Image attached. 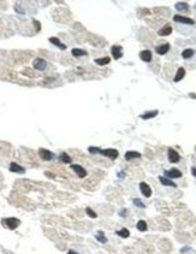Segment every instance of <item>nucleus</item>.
Wrapping results in <instances>:
<instances>
[{"label": "nucleus", "mask_w": 196, "mask_h": 254, "mask_svg": "<svg viewBox=\"0 0 196 254\" xmlns=\"http://www.w3.org/2000/svg\"><path fill=\"white\" fill-rule=\"evenodd\" d=\"M71 169L73 170V172H75L79 178H84L87 176V171L84 167H82L81 165H77V164H73L71 165Z\"/></svg>", "instance_id": "obj_6"}, {"label": "nucleus", "mask_w": 196, "mask_h": 254, "mask_svg": "<svg viewBox=\"0 0 196 254\" xmlns=\"http://www.w3.org/2000/svg\"><path fill=\"white\" fill-rule=\"evenodd\" d=\"M110 62H111V59L108 58V57H104V58H97V59H95V63H96L97 65H101V66H104V65H107Z\"/></svg>", "instance_id": "obj_20"}, {"label": "nucleus", "mask_w": 196, "mask_h": 254, "mask_svg": "<svg viewBox=\"0 0 196 254\" xmlns=\"http://www.w3.org/2000/svg\"><path fill=\"white\" fill-rule=\"evenodd\" d=\"M168 50H170V44H164V45H160L155 48V52L160 55H162V54H166L168 52Z\"/></svg>", "instance_id": "obj_12"}, {"label": "nucleus", "mask_w": 196, "mask_h": 254, "mask_svg": "<svg viewBox=\"0 0 196 254\" xmlns=\"http://www.w3.org/2000/svg\"><path fill=\"white\" fill-rule=\"evenodd\" d=\"M111 53H112L114 59H119V58H121V55H123V48L120 46H112Z\"/></svg>", "instance_id": "obj_9"}, {"label": "nucleus", "mask_w": 196, "mask_h": 254, "mask_svg": "<svg viewBox=\"0 0 196 254\" xmlns=\"http://www.w3.org/2000/svg\"><path fill=\"white\" fill-rule=\"evenodd\" d=\"M193 55H194V51L191 50V48H186V50H184L182 52V57L184 59H189V58H191Z\"/></svg>", "instance_id": "obj_22"}, {"label": "nucleus", "mask_w": 196, "mask_h": 254, "mask_svg": "<svg viewBox=\"0 0 196 254\" xmlns=\"http://www.w3.org/2000/svg\"><path fill=\"white\" fill-rule=\"evenodd\" d=\"M167 157H168L170 163H173V164H176V163H178L179 160H181V155H179L178 152L175 151L173 148H168V151H167Z\"/></svg>", "instance_id": "obj_5"}, {"label": "nucleus", "mask_w": 196, "mask_h": 254, "mask_svg": "<svg viewBox=\"0 0 196 254\" xmlns=\"http://www.w3.org/2000/svg\"><path fill=\"white\" fill-rule=\"evenodd\" d=\"M89 153H92V154H100V152H101V148H99V147H89Z\"/></svg>", "instance_id": "obj_29"}, {"label": "nucleus", "mask_w": 196, "mask_h": 254, "mask_svg": "<svg viewBox=\"0 0 196 254\" xmlns=\"http://www.w3.org/2000/svg\"><path fill=\"white\" fill-rule=\"evenodd\" d=\"M10 171L11 172H16V174H24L26 172V169L22 167L21 165H18L17 163H11L10 164Z\"/></svg>", "instance_id": "obj_11"}, {"label": "nucleus", "mask_w": 196, "mask_h": 254, "mask_svg": "<svg viewBox=\"0 0 196 254\" xmlns=\"http://www.w3.org/2000/svg\"><path fill=\"white\" fill-rule=\"evenodd\" d=\"M100 154L104 155V157H106V158L112 159V160L117 159V158H118V155H119L118 151H117V149H114V148H106V149H101Z\"/></svg>", "instance_id": "obj_2"}, {"label": "nucleus", "mask_w": 196, "mask_h": 254, "mask_svg": "<svg viewBox=\"0 0 196 254\" xmlns=\"http://www.w3.org/2000/svg\"><path fill=\"white\" fill-rule=\"evenodd\" d=\"M59 159H60L63 163H65V164H70V163L72 161V158H70V155H68L66 153H61V154L59 155Z\"/></svg>", "instance_id": "obj_25"}, {"label": "nucleus", "mask_w": 196, "mask_h": 254, "mask_svg": "<svg viewBox=\"0 0 196 254\" xmlns=\"http://www.w3.org/2000/svg\"><path fill=\"white\" fill-rule=\"evenodd\" d=\"M32 66H34V69H36L39 71H43L47 68V62L42 58H36L34 62H32Z\"/></svg>", "instance_id": "obj_4"}, {"label": "nucleus", "mask_w": 196, "mask_h": 254, "mask_svg": "<svg viewBox=\"0 0 196 254\" xmlns=\"http://www.w3.org/2000/svg\"><path fill=\"white\" fill-rule=\"evenodd\" d=\"M46 175H47V176H50L51 178H53V177H54V175H53V174H51V172H46Z\"/></svg>", "instance_id": "obj_36"}, {"label": "nucleus", "mask_w": 196, "mask_h": 254, "mask_svg": "<svg viewBox=\"0 0 196 254\" xmlns=\"http://www.w3.org/2000/svg\"><path fill=\"white\" fill-rule=\"evenodd\" d=\"M39 154H40V157H41V159H43V160H46V161L53 160V159L55 158L54 153H52L51 151H48V149H46V148H40V149H39Z\"/></svg>", "instance_id": "obj_3"}, {"label": "nucleus", "mask_w": 196, "mask_h": 254, "mask_svg": "<svg viewBox=\"0 0 196 254\" xmlns=\"http://www.w3.org/2000/svg\"><path fill=\"white\" fill-rule=\"evenodd\" d=\"M176 9L178 11H185V10L189 9V5H188L186 3H177L176 4Z\"/></svg>", "instance_id": "obj_27"}, {"label": "nucleus", "mask_w": 196, "mask_h": 254, "mask_svg": "<svg viewBox=\"0 0 196 254\" xmlns=\"http://www.w3.org/2000/svg\"><path fill=\"white\" fill-rule=\"evenodd\" d=\"M137 158H141V153L135 152V151H129V152L125 153V159H126V160L137 159Z\"/></svg>", "instance_id": "obj_16"}, {"label": "nucleus", "mask_w": 196, "mask_h": 254, "mask_svg": "<svg viewBox=\"0 0 196 254\" xmlns=\"http://www.w3.org/2000/svg\"><path fill=\"white\" fill-rule=\"evenodd\" d=\"M119 215H120L121 217H125V215H126V210H121V211L119 212Z\"/></svg>", "instance_id": "obj_32"}, {"label": "nucleus", "mask_w": 196, "mask_h": 254, "mask_svg": "<svg viewBox=\"0 0 196 254\" xmlns=\"http://www.w3.org/2000/svg\"><path fill=\"white\" fill-rule=\"evenodd\" d=\"M136 228H137V230H140V231H146L147 229H148V226H147V223L144 222V220H138Z\"/></svg>", "instance_id": "obj_23"}, {"label": "nucleus", "mask_w": 196, "mask_h": 254, "mask_svg": "<svg viewBox=\"0 0 196 254\" xmlns=\"http://www.w3.org/2000/svg\"><path fill=\"white\" fill-rule=\"evenodd\" d=\"M184 76H185V70L183 68H179L177 73H176V76H175V82H179L181 80L184 78Z\"/></svg>", "instance_id": "obj_19"}, {"label": "nucleus", "mask_w": 196, "mask_h": 254, "mask_svg": "<svg viewBox=\"0 0 196 254\" xmlns=\"http://www.w3.org/2000/svg\"><path fill=\"white\" fill-rule=\"evenodd\" d=\"M140 190H141V193L143 194V196H146V198H150V196H152V189H150V187L147 184L146 182H141L140 183Z\"/></svg>", "instance_id": "obj_8"}, {"label": "nucleus", "mask_w": 196, "mask_h": 254, "mask_svg": "<svg viewBox=\"0 0 196 254\" xmlns=\"http://www.w3.org/2000/svg\"><path fill=\"white\" fill-rule=\"evenodd\" d=\"M72 55L73 57H82V55H87V52L81 50V48H73V50L71 51Z\"/></svg>", "instance_id": "obj_21"}, {"label": "nucleus", "mask_w": 196, "mask_h": 254, "mask_svg": "<svg viewBox=\"0 0 196 254\" xmlns=\"http://www.w3.org/2000/svg\"><path fill=\"white\" fill-rule=\"evenodd\" d=\"M158 111L157 110H154V111H148V112H146V113H143V114H141V118L142 119H144V120H147V119H150V118H154L155 116H158Z\"/></svg>", "instance_id": "obj_18"}, {"label": "nucleus", "mask_w": 196, "mask_h": 254, "mask_svg": "<svg viewBox=\"0 0 196 254\" xmlns=\"http://www.w3.org/2000/svg\"><path fill=\"white\" fill-rule=\"evenodd\" d=\"M86 213H87L89 217H90V218H96V217H97L96 213H95V212H94L90 207H87V208H86Z\"/></svg>", "instance_id": "obj_28"}, {"label": "nucleus", "mask_w": 196, "mask_h": 254, "mask_svg": "<svg viewBox=\"0 0 196 254\" xmlns=\"http://www.w3.org/2000/svg\"><path fill=\"white\" fill-rule=\"evenodd\" d=\"M95 239L99 241L100 243H106V242H107V237H106V236L104 235V233H101V231H99V233L95 235Z\"/></svg>", "instance_id": "obj_24"}, {"label": "nucleus", "mask_w": 196, "mask_h": 254, "mask_svg": "<svg viewBox=\"0 0 196 254\" xmlns=\"http://www.w3.org/2000/svg\"><path fill=\"white\" fill-rule=\"evenodd\" d=\"M173 21L177 22V23H183V24H189V26H194L195 24V21L191 19V18H188V17H183V16H179V15H176L173 16Z\"/></svg>", "instance_id": "obj_7"}, {"label": "nucleus", "mask_w": 196, "mask_h": 254, "mask_svg": "<svg viewBox=\"0 0 196 254\" xmlns=\"http://www.w3.org/2000/svg\"><path fill=\"white\" fill-rule=\"evenodd\" d=\"M68 254H79V253H77V252H75V251H72V249H70V251L68 252Z\"/></svg>", "instance_id": "obj_34"}, {"label": "nucleus", "mask_w": 196, "mask_h": 254, "mask_svg": "<svg viewBox=\"0 0 196 254\" xmlns=\"http://www.w3.org/2000/svg\"><path fill=\"white\" fill-rule=\"evenodd\" d=\"M140 58H141L143 62H146V63H149V62L152 60V52H150L149 50L142 51V52L140 53Z\"/></svg>", "instance_id": "obj_13"}, {"label": "nucleus", "mask_w": 196, "mask_h": 254, "mask_svg": "<svg viewBox=\"0 0 196 254\" xmlns=\"http://www.w3.org/2000/svg\"><path fill=\"white\" fill-rule=\"evenodd\" d=\"M191 174H193V176L196 177V167H193V169H191Z\"/></svg>", "instance_id": "obj_33"}, {"label": "nucleus", "mask_w": 196, "mask_h": 254, "mask_svg": "<svg viewBox=\"0 0 196 254\" xmlns=\"http://www.w3.org/2000/svg\"><path fill=\"white\" fill-rule=\"evenodd\" d=\"M14 10H16V12H18V13H21V15L26 13V11H24L23 7H21V4H16V5H14Z\"/></svg>", "instance_id": "obj_31"}, {"label": "nucleus", "mask_w": 196, "mask_h": 254, "mask_svg": "<svg viewBox=\"0 0 196 254\" xmlns=\"http://www.w3.org/2000/svg\"><path fill=\"white\" fill-rule=\"evenodd\" d=\"M1 223H3L6 228L11 229V230H14V229H17V228L19 226L21 220L17 219V218H14V217H10V218H4V219L1 220Z\"/></svg>", "instance_id": "obj_1"}, {"label": "nucleus", "mask_w": 196, "mask_h": 254, "mask_svg": "<svg viewBox=\"0 0 196 254\" xmlns=\"http://www.w3.org/2000/svg\"><path fill=\"white\" fill-rule=\"evenodd\" d=\"M171 33H172V27H171L170 24H166L164 28H161V29L159 30L158 34H159L160 36H167V35L171 34Z\"/></svg>", "instance_id": "obj_15"}, {"label": "nucleus", "mask_w": 196, "mask_h": 254, "mask_svg": "<svg viewBox=\"0 0 196 254\" xmlns=\"http://www.w3.org/2000/svg\"><path fill=\"white\" fill-rule=\"evenodd\" d=\"M166 176H167V178H181L182 177V172L179 170H177V169H171V170H168V171H166Z\"/></svg>", "instance_id": "obj_10"}, {"label": "nucleus", "mask_w": 196, "mask_h": 254, "mask_svg": "<svg viewBox=\"0 0 196 254\" xmlns=\"http://www.w3.org/2000/svg\"><path fill=\"white\" fill-rule=\"evenodd\" d=\"M159 181H160V183H161V184L167 185V187H173V188H176V187H177V184H176L173 181H171L170 178H167V177H164V176H160V177H159Z\"/></svg>", "instance_id": "obj_14"}, {"label": "nucleus", "mask_w": 196, "mask_h": 254, "mask_svg": "<svg viewBox=\"0 0 196 254\" xmlns=\"http://www.w3.org/2000/svg\"><path fill=\"white\" fill-rule=\"evenodd\" d=\"M50 42L51 44H53L54 46H57V47H59L60 50H66V46H65L64 44H61L60 42V40L58 39V37H50Z\"/></svg>", "instance_id": "obj_17"}, {"label": "nucleus", "mask_w": 196, "mask_h": 254, "mask_svg": "<svg viewBox=\"0 0 196 254\" xmlns=\"http://www.w3.org/2000/svg\"><path fill=\"white\" fill-rule=\"evenodd\" d=\"M116 234H117L118 236H120V237H123V239H128L129 235H130L129 230H128V229H125V228H123L121 230H118Z\"/></svg>", "instance_id": "obj_26"}, {"label": "nucleus", "mask_w": 196, "mask_h": 254, "mask_svg": "<svg viewBox=\"0 0 196 254\" xmlns=\"http://www.w3.org/2000/svg\"><path fill=\"white\" fill-rule=\"evenodd\" d=\"M124 175H125L124 172H119V174H118V176H119V178H123V177H124Z\"/></svg>", "instance_id": "obj_35"}, {"label": "nucleus", "mask_w": 196, "mask_h": 254, "mask_svg": "<svg viewBox=\"0 0 196 254\" xmlns=\"http://www.w3.org/2000/svg\"><path fill=\"white\" fill-rule=\"evenodd\" d=\"M133 202H134V205L135 206H137V207H140V208H144L146 206H144V203L140 200V199H134L133 200Z\"/></svg>", "instance_id": "obj_30"}]
</instances>
